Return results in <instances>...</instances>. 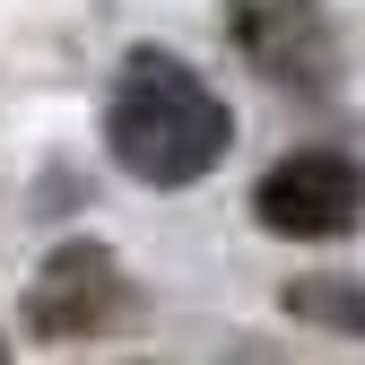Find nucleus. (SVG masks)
<instances>
[{
  "label": "nucleus",
  "mask_w": 365,
  "mask_h": 365,
  "mask_svg": "<svg viewBox=\"0 0 365 365\" xmlns=\"http://www.w3.org/2000/svg\"><path fill=\"white\" fill-rule=\"evenodd\" d=\"M226 140H235V113H226V96L174 53H130L113 96H105V148L122 157V174L157 182V192H174V182H200Z\"/></svg>",
  "instance_id": "f257e3e1"
},
{
  "label": "nucleus",
  "mask_w": 365,
  "mask_h": 365,
  "mask_svg": "<svg viewBox=\"0 0 365 365\" xmlns=\"http://www.w3.org/2000/svg\"><path fill=\"white\" fill-rule=\"evenodd\" d=\"M252 217L269 235H287V244H331V235H348L365 217V165L339 157V148H296V157H279L261 174Z\"/></svg>",
  "instance_id": "f03ea898"
},
{
  "label": "nucleus",
  "mask_w": 365,
  "mask_h": 365,
  "mask_svg": "<svg viewBox=\"0 0 365 365\" xmlns=\"http://www.w3.org/2000/svg\"><path fill=\"white\" fill-rule=\"evenodd\" d=\"M226 26H235V53L287 96H322L339 78V26L322 0H235Z\"/></svg>",
  "instance_id": "7ed1b4c3"
},
{
  "label": "nucleus",
  "mask_w": 365,
  "mask_h": 365,
  "mask_svg": "<svg viewBox=\"0 0 365 365\" xmlns=\"http://www.w3.org/2000/svg\"><path fill=\"white\" fill-rule=\"evenodd\" d=\"M113 304H122L113 252H105V244H61L53 261L35 269V287H26V322H35L43 339H78V331H105Z\"/></svg>",
  "instance_id": "20e7f679"
},
{
  "label": "nucleus",
  "mask_w": 365,
  "mask_h": 365,
  "mask_svg": "<svg viewBox=\"0 0 365 365\" xmlns=\"http://www.w3.org/2000/svg\"><path fill=\"white\" fill-rule=\"evenodd\" d=\"M287 304L304 322H339V331H365V279H296Z\"/></svg>",
  "instance_id": "39448f33"
}]
</instances>
